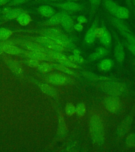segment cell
<instances>
[{
    "label": "cell",
    "instance_id": "cell-1",
    "mask_svg": "<svg viewBox=\"0 0 135 152\" xmlns=\"http://www.w3.org/2000/svg\"><path fill=\"white\" fill-rule=\"evenodd\" d=\"M89 128L93 140L97 145L103 144L104 140V132L102 120L97 114H93L89 119Z\"/></svg>",
    "mask_w": 135,
    "mask_h": 152
},
{
    "label": "cell",
    "instance_id": "cell-2",
    "mask_svg": "<svg viewBox=\"0 0 135 152\" xmlns=\"http://www.w3.org/2000/svg\"><path fill=\"white\" fill-rule=\"evenodd\" d=\"M53 7H57L61 10L63 11L68 13H74L80 12L83 11L85 9V5L83 4H80L76 2L72 1H66L64 2H51L47 3Z\"/></svg>",
    "mask_w": 135,
    "mask_h": 152
},
{
    "label": "cell",
    "instance_id": "cell-3",
    "mask_svg": "<svg viewBox=\"0 0 135 152\" xmlns=\"http://www.w3.org/2000/svg\"><path fill=\"white\" fill-rule=\"evenodd\" d=\"M104 107L108 112L114 113L120 109L121 103L120 100L115 97H108L104 100Z\"/></svg>",
    "mask_w": 135,
    "mask_h": 152
},
{
    "label": "cell",
    "instance_id": "cell-4",
    "mask_svg": "<svg viewBox=\"0 0 135 152\" xmlns=\"http://www.w3.org/2000/svg\"><path fill=\"white\" fill-rule=\"evenodd\" d=\"M99 21V18L97 17L85 33L84 41L86 45H90L93 44L96 40V38L95 37V30L98 26Z\"/></svg>",
    "mask_w": 135,
    "mask_h": 152
},
{
    "label": "cell",
    "instance_id": "cell-5",
    "mask_svg": "<svg viewBox=\"0 0 135 152\" xmlns=\"http://www.w3.org/2000/svg\"><path fill=\"white\" fill-rule=\"evenodd\" d=\"M60 24L66 32H70L74 30V19L70 15L69 13L68 12L64 11Z\"/></svg>",
    "mask_w": 135,
    "mask_h": 152
},
{
    "label": "cell",
    "instance_id": "cell-6",
    "mask_svg": "<svg viewBox=\"0 0 135 152\" xmlns=\"http://www.w3.org/2000/svg\"><path fill=\"white\" fill-rule=\"evenodd\" d=\"M115 38L116 41L114 48V56L119 62H122L125 58L123 46L121 42L119 40L117 37L115 36Z\"/></svg>",
    "mask_w": 135,
    "mask_h": 152
},
{
    "label": "cell",
    "instance_id": "cell-7",
    "mask_svg": "<svg viewBox=\"0 0 135 152\" xmlns=\"http://www.w3.org/2000/svg\"><path fill=\"white\" fill-rule=\"evenodd\" d=\"M41 33L43 36L45 37H56L59 38H63L64 39H70L69 37L63 33L61 30L59 28H50L43 29L41 31Z\"/></svg>",
    "mask_w": 135,
    "mask_h": 152
},
{
    "label": "cell",
    "instance_id": "cell-8",
    "mask_svg": "<svg viewBox=\"0 0 135 152\" xmlns=\"http://www.w3.org/2000/svg\"><path fill=\"white\" fill-rule=\"evenodd\" d=\"M47 80L50 83L56 85H62L67 83L68 78L63 75L59 74H52L48 76Z\"/></svg>",
    "mask_w": 135,
    "mask_h": 152
},
{
    "label": "cell",
    "instance_id": "cell-9",
    "mask_svg": "<svg viewBox=\"0 0 135 152\" xmlns=\"http://www.w3.org/2000/svg\"><path fill=\"white\" fill-rule=\"evenodd\" d=\"M26 55L31 59L37 61H50L52 58L49 55L42 52H33L28 51L26 52Z\"/></svg>",
    "mask_w": 135,
    "mask_h": 152
},
{
    "label": "cell",
    "instance_id": "cell-10",
    "mask_svg": "<svg viewBox=\"0 0 135 152\" xmlns=\"http://www.w3.org/2000/svg\"><path fill=\"white\" fill-rule=\"evenodd\" d=\"M37 11L41 15L47 18H50L55 13L53 7L49 4L41 5L37 9Z\"/></svg>",
    "mask_w": 135,
    "mask_h": 152
},
{
    "label": "cell",
    "instance_id": "cell-11",
    "mask_svg": "<svg viewBox=\"0 0 135 152\" xmlns=\"http://www.w3.org/2000/svg\"><path fill=\"white\" fill-rule=\"evenodd\" d=\"M108 50L106 48H98L97 49L95 50V52H93V53H91L89 56L88 59L91 61L97 60L107 56L108 54Z\"/></svg>",
    "mask_w": 135,
    "mask_h": 152
},
{
    "label": "cell",
    "instance_id": "cell-12",
    "mask_svg": "<svg viewBox=\"0 0 135 152\" xmlns=\"http://www.w3.org/2000/svg\"><path fill=\"white\" fill-rule=\"evenodd\" d=\"M104 5L112 16L115 17L119 5L114 0H104Z\"/></svg>",
    "mask_w": 135,
    "mask_h": 152
},
{
    "label": "cell",
    "instance_id": "cell-13",
    "mask_svg": "<svg viewBox=\"0 0 135 152\" xmlns=\"http://www.w3.org/2000/svg\"><path fill=\"white\" fill-rule=\"evenodd\" d=\"M25 12L26 11L21 8H11L9 11L4 15V17L7 20L16 19L20 15Z\"/></svg>",
    "mask_w": 135,
    "mask_h": 152
},
{
    "label": "cell",
    "instance_id": "cell-14",
    "mask_svg": "<svg viewBox=\"0 0 135 152\" xmlns=\"http://www.w3.org/2000/svg\"><path fill=\"white\" fill-rule=\"evenodd\" d=\"M24 47L30 51L33 52H42L47 54V49L43 47L40 44L33 43H26L24 45Z\"/></svg>",
    "mask_w": 135,
    "mask_h": 152
},
{
    "label": "cell",
    "instance_id": "cell-15",
    "mask_svg": "<svg viewBox=\"0 0 135 152\" xmlns=\"http://www.w3.org/2000/svg\"><path fill=\"white\" fill-rule=\"evenodd\" d=\"M63 13L64 11H63L58 13H55L53 16L49 18V19L47 20L44 24L47 26H55L60 24Z\"/></svg>",
    "mask_w": 135,
    "mask_h": 152
},
{
    "label": "cell",
    "instance_id": "cell-16",
    "mask_svg": "<svg viewBox=\"0 0 135 152\" xmlns=\"http://www.w3.org/2000/svg\"><path fill=\"white\" fill-rule=\"evenodd\" d=\"M130 15V12L129 10L125 7H123L122 6L119 7L118 9L117 10L116 13L115 15L117 19L123 20L128 19Z\"/></svg>",
    "mask_w": 135,
    "mask_h": 152
},
{
    "label": "cell",
    "instance_id": "cell-17",
    "mask_svg": "<svg viewBox=\"0 0 135 152\" xmlns=\"http://www.w3.org/2000/svg\"><path fill=\"white\" fill-rule=\"evenodd\" d=\"M99 40L101 44L106 47L108 48L111 45L112 36L106 27H105L104 33L102 37L99 38Z\"/></svg>",
    "mask_w": 135,
    "mask_h": 152
},
{
    "label": "cell",
    "instance_id": "cell-18",
    "mask_svg": "<svg viewBox=\"0 0 135 152\" xmlns=\"http://www.w3.org/2000/svg\"><path fill=\"white\" fill-rule=\"evenodd\" d=\"M16 19L17 22L22 26H26L32 21L30 15L26 12L20 15Z\"/></svg>",
    "mask_w": 135,
    "mask_h": 152
},
{
    "label": "cell",
    "instance_id": "cell-19",
    "mask_svg": "<svg viewBox=\"0 0 135 152\" xmlns=\"http://www.w3.org/2000/svg\"><path fill=\"white\" fill-rule=\"evenodd\" d=\"M1 45H2L3 51L7 52L9 54L18 55L22 52V50L19 48L15 47V46L5 45V44Z\"/></svg>",
    "mask_w": 135,
    "mask_h": 152
},
{
    "label": "cell",
    "instance_id": "cell-20",
    "mask_svg": "<svg viewBox=\"0 0 135 152\" xmlns=\"http://www.w3.org/2000/svg\"><path fill=\"white\" fill-rule=\"evenodd\" d=\"M39 87L42 90L43 92H44L47 95L52 97H54L57 95V91L50 86L44 83H41L39 85Z\"/></svg>",
    "mask_w": 135,
    "mask_h": 152
},
{
    "label": "cell",
    "instance_id": "cell-21",
    "mask_svg": "<svg viewBox=\"0 0 135 152\" xmlns=\"http://www.w3.org/2000/svg\"><path fill=\"white\" fill-rule=\"evenodd\" d=\"M102 0H89L90 4V17L93 18Z\"/></svg>",
    "mask_w": 135,
    "mask_h": 152
},
{
    "label": "cell",
    "instance_id": "cell-22",
    "mask_svg": "<svg viewBox=\"0 0 135 152\" xmlns=\"http://www.w3.org/2000/svg\"><path fill=\"white\" fill-rule=\"evenodd\" d=\"M113 61L109 59H105L100 62L98 64L99 68L103 71H108L112 68Z\"/></svg>",
    "mask_w": 135,
    "mask_h": 152
},
{
    "label": "cell",
    "instance_id": "cell-23",
    "mask_svg": "<svg viewBox=\"0 0 135 152\" xmlns=\"http://www.w3.org/2000/svg\"><path fill=\"white\" fill-rule=\"evenodd\" d=\"M51 66L52 67V68H55V69H57L59 71H62L63 72H64L65 74L69 75H74V72L72 71L71 69L67 68L66 66H64L63 65L61 64H51Z\"/></svg>",
    "mask_w": 135,
    "mask_h": 152
},
{
    "label": "cell",
    "instance_id": "cell-24",
    "mask_svg": "<svg viewBox=\"0 0 135 152\" xmlns=\"http://www.w3.org/2000/svg\"><path fill=\"white\" fill-rule=\"evenodd\" d=\"M13 31L8 28H0V40H5L13 34Z\"/></svg>",
    "mask_w": 135,
    "mask_h": 152
},
{
    "label": "cell",
    "instance_id": "cell-25",
    "mask_svg": "<svg viewBox=\"0 0 135 152\" xmlns=\"http://www.w3.org/2000/svg\"><path fill=\"white\" fill-rule=\"evenodd\" d=\"M121 35L126 39L127 42L132 45H135V37L133 33H130L126 31H119Z\"/></svg>",
    "mask_w": 135,
    "mask_h": 152
},
{
    "label": "cell",
    "instance_id": "cell-26",
    "mask_svg": "<svg viewBox=\"0 0 135 152\" xmlns=\"http://www.w3.org/2000/svg\"><path fill=\"white\" fill-rule=\"evenodd\" d=\"M86 113V107L83 103H79L76 107V114L78 116H83Z\"/></svg>",
    "mask_w": 135,
    "mask_h": 152
},
{
    "label": "cell",
    "instance_id": "cell-27",
    "mask_svg": "<svg viewBox=\"0 0 135 152\" xmlns=\"http://www.w3.org/2000/svg\"><path fill=\"white\" fill-rule=\"evenodd\" d=\"M65 112L66 115L69 116H71L76 114V107L72 103L69 102L66 104V108H65Z\"/></svg>",
    "mask_w": 135,
    "mask_h": 152
},
{
    "label": "cell",
    "instance_id": "cell-28",
    "mask_svg": "<svg viewBox=\"0 0 135 152\" xmlns=\"http://www.w3.org/2000/svg\"><path fill=\"white\" fill-rule=\"evenodd\" d=\"M68 59L69 60V61L74 63V64H82L84 62V59L82 57L80 56H74V55H72V56H70L69 57H67Z\"/></svg>",
    "mask_w": 135,
    "mask_h": 152
},
{
    "label": "cell",
    "instance_id": "cell-29",
    "mask_svg": "<svg viewBox=\"0 0 135 152\" xmlns=\"http://www.w3.org/2000/svg\"><path fill=\"white\" fill-rule=\"evenodd\" d=\"M38 69L43 73H46L51 71L53 68L51 66V64H48L47 63H42V64H39L38 65Z\"/></svg>",
    "mask_w": 135,
    "mask_h": 152
},
{
    "label": "cell",
    "instance_id": "cell-30",
    "mask_svg": "<svg viewBox=\"0 0 135 152\" xmlns=\"http://www.w3.org/2000/svg\"><path fill=\"white\" fill-rule=\"evenodd\" d=\"M60 64L64 66H66L67 68H74V69H77L78 68V66L77 64L73 63L72 62L69 61V60L68 59V58L66 59L62 60V61L59 62Z\"/></svg>",
    "mask_w": 135,
    "mask_h": 152
},
{
    "label": "cell",
    "instance_id": "cell-31",
    "mask_svg": "<svg viewBox=\"0 0 135 152\" xmlns=\"http://www.w3.org/2000/svg\"><path fill=\"white\" fill-rule=\"evenodd\" d=\"M106 26L104 24H102V26L101 27L98 26L97 28L95 30V37L96 38H101L102 37L103 34L104 33V28Z\"/></svg>",
    "mask_w": 135,
    "mask_h": 152
},
{
    "label": "cell",
    "instance_id": "cell-32",
    "mask_svg": "<svg viewBox=\"0 0 135 152\" xmlns=\"http://www.w3.org/2000/svg\"><path fill=\"white\" fill-rule=\"evenodd\" d=\"M29 0H11L7 4L9 7H13L19 5L23 4L27 2Z\"/></svg>",
    "mask_w": 135,
    "mask_h": 152
},
{
    "label": "cell",
    "instance_id": "cell-33",
    "mask_svg": "<svg viewBox=\"0 0 135 152\" xmlns=\"http://www.w3.org/2000/svg\"><path fill=\"white\" fill-rule=\"evenodd\" d=\"M77 21H78V23L82 24L87 23V21H88V20H87V19L86 18V17H85V16H84V15H79L78 17H77Z\"/></svg>",
    "mask_w": 135,
    "mask_h": 152
},
{
    "label": "cell",
    "instance_id": "cell-34",
    "mask_svg": "<svg viewBox=\"0 0 135 152\" xmlns=\"http://www.w3.org/2000/svg\"><path fill=\"white\" fill-rule=\"evenodd\" d=\"M125 45H126V47L128 48V50H129L133 55L135 56V45L131 44L127 42L125 43Z\"/></svg>",
    "mask_w": 135,
    "mask_h": 152
},
{
    "label": "cell",
    "instance_id": "cell-35",
    "mask_svg": "<svg viewBox=\"0 0 135 152\" xmlns=\"http://www.w3.org/2000/svg\"><path fill=\"white\" fill-rule=\"evenodd\" d=\"M28 64L31 67H37L39 64V61L30 59L28 61Z\"/></svg>",
    "mask_w": 135,
    "mask_h": 152
},
{
    "label": "cell",
    "instance_id": "cell-36",
    "mask_svg": "<svg viewBox=\"0 0 135 152\" xmlns=\"http://www.w3.org/2000/svg\"><path fill=\"white\" fill-rule=\"evenodd\" d=\"M74 29L76 31L78 32H81L82 31L83 29V26L82 24L80 23H77L74 24Z\"/></svg>",
    "mask_w": 135,
    "mask_h": 152
},
{
    "label": "cell",
    "instance_id": "cell-37",
    "mask_svg": "<svg viewBox=\"0 0 135 152\" xmlns=\"http://www.w3.org/2000/svg\"><path fill=\"white\" fill-rule=\"evenodd\" d=\"M126 5L128 8H129L131 10H133V0H125Z\"/></svg>",
    "mask_w": 135,
    "mask_h": 152
},
{
    "label": "cell",
    "instance_id": "cell-38",
    "mask_svg": "<svg viewBox=\"0 0 135 152\" xmlns=\"http://www.w3.org/2000/svg\"><path fill=\"white\" fill-rule=\"evenodd\" d=\"M63 0H42L41 2L45 3H51V2H58Z\"/></svg>",
    "mask_w": 135,
    "mask_h": 152
},
{
    "label": "cell",
    "instance_id": "cell-39",
    "mask_svg": "<svg viewBox=\"0 0 135 152\" xmlns=\"http://www.w3.org/2000/svg\"><path fill=\"white\" fill-rule=\"evenodd\" d=\"M11 0H0V6L8 4Z\"/></svg>",
    "mask_w": 135,
    "mask_h": 152
},
{
    "label": "cell",
    "instance_id": "cell-40",
    "mask_svg": "<svg viewBox=\"0 0 135 152\" xmlns=\"http://www.w3.org/2000/svg\"><path fill=\"white\" fill-rule=\"evenodd\" d=\"M81 54V52L80 50L77 49H74L73 50V55L74 56H80Z\"/></svg>",
    "mask_w": 135,
    "mask_h": 152
},
{
    "label": "cell",
    "instance_id": "cell-41",
    "mask_svg": "<svg viewBox=\"0 0 135 152\" xmlns=\"http://www.w3.org/2000/svg\"><path fill=\"white\" fill-rule=\"evenodd\" d=\"M80 1V0H66V1H72V2H78V1Z\"/></svg>",
    "mask_w": 135,
    "mask_h": 152
},
{
    "label": "cell",
    "instance_id": "cell-42",
    "mask_svg": "<svg viewBox=\"0 0 135 152\" xmlns=\"http://www.w3.org/2000/svg\"><path fill=\"white\" fill-rule=\"evenodd\" d=\"M3 52L2 48V45H0V53H1Z\"/></svg>",
    "mask_w": 135,
    "mask_h": 152
},
{
    "label": "cell",
    "instance_id": "cell-43",
    "mask_svg": "<svg viewBox=\"0 0 135 152\" xmlns=\"http://www.w3.org/2000/svg\"><path fill=\"white\" fill-rule=\"evenodd\" d=\"M133 5L135 8V0H133Z\"/></svg>",
    "mask_w": 135,
    "mask_h": 152
},
{
    "label": "cell",
    "instance_id": "cell-44",
    "mask_svg": "<svg viewBox=\"0 0 135 152\" xmlns=\"http://www.w3.org/2000/svg\"><path fill=\"white\" fill-rule=\"evenodd\" d=\"M133 11H134V15H135V7H133Z\"/></svg>",
    "mask_w": 135,
    "mask_h": 152
},
{
    "label": "cell",
    "instance_id": "cell-45",
    "mask_svg": "<svg viewBox=\"0 0 135 152\" xmlns=\"http://www.w3.org/2000/svg\"><path fill=\"white\" fill-rule=\"evenodd\" d=\"M1 13H2V10L0 9V15H1Z\"/></svg>",
    "mask_w": 135,
    "mask_h": 152
},
{
    "label": "cell",
    "instance_id": "cell-46",
    "mask_svg": "<svg viewBox=\"0 0 135 152\" xmlns=\"http://www.w3.org/2000/svg\"><path fill=\"white\" fill-rule=\"evenodd\" d=\"M134 64H135V63H134Z\"/></svg>",
    "mask_w": 135,
    "mask_h": 152
}]
</instances>
